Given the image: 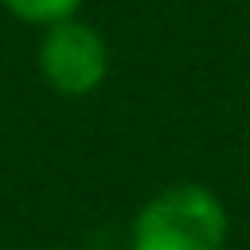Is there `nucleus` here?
<instances>
[{
    "label": "nucleus",
    "instance_id": "nucleus-2",
    "mask_svg": "<svg viewBox=\"0 0 250 250\" xmlns=\"http://www.w3.org/2000/svg\"><path fill=\"white\" fill-rule=\"evenodd\" d=\"M43 82L62 98H86L94 94L109 74V47L102 31L78 16L43 27L39 51H35Z\"/></svg>",
    "mask_w": 250,
    "mask_h": 250
},
{
    "label": "nucleus",
    "instance_id": "nucleus-1",
    "mask_svg": "<svg viewBox=\"0 0 250 250\" xmlns=\"http://www.w3.org/2000/svg\"><path fill=\"white\" fill-rule=\"evenodd\" d=\"M227 203L195 180L168 184L141 203L129 227V250H227Z\"/></svg>",
    "mask_w": 250,
    "mask_h": 250
},
{
    "label": "nucleus",
    "instance_id": "nucleus-3",
    "mask_svg": "<svg viewBox=\"0 0 250 250\" xmlns=\"http://www.w3.org/2000/svg\"><path fill=\"white\" fill-rule=\"evenodd\" d=\"M16 20L23 23H39V27H51V23H62L70 16H78L82 0H0Z\"/></svg>",
    "mask_w": 250,
    "mask_h": 250
}]
</instances>
